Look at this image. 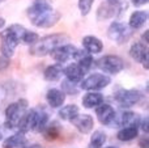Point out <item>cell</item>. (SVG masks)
I'll return each mask as SVG.
<instances>
[{"mask_svg":"<svg viewBox=\"0 0 149 148\" xmlns=\"http://www.w3.org/2000/svg\"><path fill=\"white\" fill-rule=\"evenodd\" d=\"M30 22L37 28L49 29L55 26L60 20V13L51 7V4L43 0V1H34L30 7L26 9Z\"/></svg>","mask_w":149,"mask_h":148,"instance_id":"1","label":"cell"},{"mask_svg":"<svg viewBox=\"0 0 149 148\" xmlns=\"http://www.w3.org/2000/svg\"><path fill=\"white\" fill-rule=\"evenodd\" d=\"M28 29L22 25L13 24L9 28L0 31V52L3 57L12 58L15 54V50L21 43L24 34Z\"/></svg>","mask_w":149,"mask_h":148,"instance_id":"2","label":"cell"},{"mask_svg":"<svg viewBox=\"0 0 149 148\" xmlns=\"http://www.w3.org/2000/svg\"><path fill=\"white\" fill-rule=\"evenodd\" d=\"M68 41H70V37L65 36V34H50V36H46L43 38H39L36 43L31 45L29 52H30V55H34V57H46L54 49L59 47L60 45H64Z\"/></svg>","mask_w":149,"mask_h":148,"instance_id":"3","label":"cell"},{"mask_svg":"<svg viewBox=\"0 0 149 148\" xmlns=\"http://www.w3.org/2000/svg\"><path fill=\"white\" fill-rule=\"evenodd\" d=\"M29 108V102L25 98H20L18 101L12 102L5 108L4 117H5V127L7 128H17V125L20 122V119L22 118V115L26 113Z\"/></svg>","mask_w":149,"mask_h":148,"instance_id":"4","label":"cell"},{"mask_svg":"<svg viewBox=\"0 0 149 148\" xmlns=\"http://www.w3.org/2000/svg\"><path fill=\"white\" fill-rule=\"evenodd\" d=\"M134 34V30L127 24L120 21H114L107 28V37L113 42L118 45H124L130 41V38Z\"/></svg>","mask_w":149,"mask_h":148,"instance_id":"5","label":"cell"},{"mask_svg":"<svg viewBox=\"0 0 149 148\" xmlns=\"http://www.w3.org/2000/svg\"><path fill=\"white\" fill-rule=\"evenodd\" d=\"M95 66L109 75H118L124 70V60L118 55H105L95 62Z\"/></svg>","mask_w":149,"mask_h":148,"instance_id":"6","label":"cell"},{"mask_svg":"<svg viewBox=\"0 0 149 148\" xmlns=\"http://www.w3.org/2000/svg\"><path fill=\"white\" fill-rule=\"evenodd\" d=\"M110 83H111L110 76H107L106 73L94 72L80 81V88L88 92H95V91H101V89L106 88Z\"/></svg>","mask_w":149,"mask_h":148,"instance_id":"7","label":"cell"},{"mask_svg":"<svg viewBox=\"0 0 149 148\" xmlns=\"http://www.w3.org/2000/svg\"><path fill=\"white\" fill-rule=\"evenodd\" d=\"M141 100V93L137 89H118L114 93V101L120 108H132L137 105Z\"/></svg>","mask_w":149,"mask_h":148,"instance_id":"8","label":"cell"},{"mask_svg":"<svg viewBox=\"0 0 149 148\" xmlns=\"http://www.w3.org/2000/svg\"><path fill=\"white\" fill-rule=\"evenodd\" d=\"M127 5L123 4L120 1L118 3H110V1H105L98 7L97 9V20L98 21H105L109 18H114L116 16H120L123 12H126Z\"/></svg>","mask_w":149,"mask_h":148,"instance_id":"9","label":"cell"},{"mask_svg":"<svg viewBox=\"0 0 149 148\" xmlns=\"http://www.w3.org/2000/svg\"><path fill=\"white\" fill-rule=\"evenodd\" d=\"M77 47L73 46V45L71 43H64V45H60L59 47H56V49H54L51 52H50V55H51V58L55 60L56 63H60V64H63V63L68 62V60L73 59L76 58V54H77Z\"/></svg>","mask_w":149,"mask_h":148,"instance_id":"10","label":"cell"},{"mask_svg":"<svg viewBox=\"0 0 149 148\" xmlns=\"http://www.w3.org/2000/svg\"><path fill=\"white\" fill-rule=\"evenodd\" d=\"M130 55L134 60L137 63L143 64L145 70H148V63H149V51H148V45L144 42H135L132 46L130 47Z\"/></svg>","mask_w":149,"mask_h":148,"instance_id":"11","label":"cell"},{"mask_svg":"<svg viewBox=\"0 0 149 148\" xmlns=\"http://www.w3.org/2000/svg\"><path fill=\"white\" fill-rule=\"evenodd\" d=\"M140 119L139 114L130 110H124L122 113H116L114 122L111 125V127H126V126H131V125H140Z\"/></svg>","mask_w":149,"mask_h":148,"instance_id":"12","label":"cell"},{"mask_svg":"<svg viewBox=\"0 0 149 148\" xmlns=\"http://www.w3.org/2000/svg\"><path fill=\"white\" fill-rule=\"evenodd\" d=\"M115 109H114L111 105L109 104H101L95 108V115H97L98 121H100L101 125L107 126V127H111L114 122V118H115Z\"/></svg>","mask_w":149,"mask_h":148,"instance_id":"13","label":"cell"},{"mask_svg":"<svg viewBox=\"0 0 149 148\" xmlns=\"http://www.w3.org/2000/svg\"><path fill=\"white\" fill-rule=\"evenodd\" d=\"M71 123L81 134H89L94 127V119L90 114H79Z\"/></svg>","mask_w":149,"mask_h":148,"instance_id":"14","label":"cell"},{"mask_svg":"<svg viewBox=\"0 0 149 148\" xmlns=\"http://www.w3.org/2000/svg\"><path fill=\"white\" fill-rule=\"evenodd\" d=\"M63 75H65V79L71 83L74 84H80V81L84 79L85 76V71L80 67L77 63H71L63 71Z\"/></svg>","mask_w":149,"mask_h":148,"instance_id":"15","label":"cell"},{"mask_svg":"<svg viewBox=\"0 0 149 148\" xmlns=\"http://www.w3.org/2000/svg\"><path fill=\"white\" fill-rule=\"evenodd\" d=\"M46 101H47V104L51 108H54V109L62 108L63 104L65 102V93L62 89L51 88V89H49L46 93Z\"/></svg>","mask_w":149,"mask_h":148,"instance_id":"16","label":"cell"},{"mask_svg":"<svg viewBox=\"0 0 149 148\" xmlns=\"http://www.w3.org/2000/svg\"><path fill=\"white\" fill-rule=\"evenodd\" d=\"M82 46H84L85 51L89 52L90 55L100 54L103 50V43L101 42L100 38H97L94 36H85L82 38Z\"/></svg>","mask_w":149,"mask_h":148,"instance_id":"17","label":"cell"},{"mask_svg":"<svg viewBox=\"0 0 149 148\" xmlns=\"http://www.w3.org/2000/svg\"><path fill=\"white\" fill-rule=\"evenodd\" d=\"M34 118H36V108L34 109H30V110H26V113L22 115V118L20 119L17 125V128L18 131L21 133L26 134L29 131H33L34 128Z\"/></svg>","mask_w":149,"mask_h":148,"instance_id":"18","label":"cell"},{"mask_svg":"<svg viewBox=\"0 0 149 148\" xmlns=\"http://www.w3.org/2000/svg\"><path fill=\"white\" fill-rule=\"evenodd\" d=\"M26 144H28V139H26L25 134L21 133V131H17L16 134L8 136L3 142V148H22Z\"/></svg>","mask_w":149,"mask_h":148,"instance_id":"19","label":"cell"},{"mask_svg":"<svg viewBox=\"0 0 149 148\" xmlns=\"http://www.w3.org/2000/svg\"><path fill=\"white\" fill-rule=\"evenodd\" d=\"M63 71H64L63 64L55 63V64L49 66V67L43 71V77H45V80L50 81V83H54V81H58L62 79Z\"/></svg>","mask_w":149,"mask_h":148,"instance_id":"20","label":"cell"},{"mask_svg":"<svg viewBox=\"0 0 149 148\" xmlns=\"http://www.w3.org/2000/svg\"><path fill=\"white\" fill-rule=\"evenodd\" d=\"M148 21V12L147 10H135L131 16H130L128 20V26L132 30H136L140 29L147 24Z\"/></svg>","mask_w":149,"mask_h":148,"instance_id":"21","label":"cell"},{"mask_svg":"<svg viewBox=\"0 0 149 148\" xmlns=\"http://www.w3.org/2000/svg\"><path fill=\"white\" fill-rule=\"evenodd\" d=\"M105 100L103 94H101L100 92H88L84 97H82V106L85 109H93L97 108L98 105H101Z\"/></svg>","mask_w":149,"mask_h":148,"instance_id":"22","label":"cell"},{"mask_svg":"<svg viewBox=\"0 0 149 148\" xmlns=\"http://www.w3.org/2000/svg\"><path fill=\"white\" fill-rule=\"evenodd\" d=\"M79 114H80V108L74 104L62 106L59 109V112H58L59 118L62 121H65V122H72V119H74Z\"/></svg>","mask_w":149,"mask_h":148,"instance_id":"23","label":"cell"},{"mask_svg":"<svg viewBox=\"0 0 149 148\" xmlns=\"http://www.w3.org/2000/svg\"><path fill=\"white\" fill-rule=\"evenodd\" d=\"M137 136H139V126L136 125L122 127V130H119L118 134H116V138L120 142H131L134 139H136Z\"/></svg>","mask_w":149,"mask_h":148,"instance_id":"24","label":"cell"},{"mask_svg":"<svg viewBox=\"0 0 149 148\" xmlns=\"http://www.w3.org/2000/svg\"><path fill=\"white\" fill-rule=\"evenodd\" d=\"M49 123V114L41 108H36V118H34V128L36 133H42Z\"/></svg>","mask_w":149,"mask_h":148,"instance_id":"25","label":"cell"},{"mask_svg":"<svg viewBox=\"0 0 149 148\" xmlns=\"http://www.w3.org/2000/svg\"><path fill=\"white\" fill-rule=\"evenodd\" d=\"M42 134H43V138L46 139V140H49V142L56 140L60 136V126L58 125L56 122L47 123V126L43 128Z\"/></svg>","mask_w":149,"mask_h":148,"instance_id":"26","label":"cell"},{"mask_svg":"<svg viewBox=\"0 0 149 148\" xmlns=\"http://www.w3.org/2000/svg\"><path fill=\"white\" fill-rule=\"evenodd\" d=\"M107 140V135L102 130H95L90 136V147L92 148H102Z\"/></svg>","mask_w":149,"mask_h":148,"instance_id":"27","label":"cell"},{"mask_svg":"<svg viewBox=\"0 0 149 148\" xmlns=\"http://www.w3.org/2000/svg\"><path fill=\"white\" fill-rule=\"evenodd\" d=\"M94 4V0H77V7L82 16H88L92 10V7Z\"/></svg>","mask_w":149,"mask_h":148,"instance_id":"28","label":"cell"},{"mask_svg":"<svg viewBox=\"0 0 149 148\" xmlns=\"http://www.w3.org/2000/svg\"><path fill=\"white\" fill-rule=\"evenodd\" d=\"M38 39H39V36L36 33V31L26 30L25 34H24V37H22V39H21V43L31 46V45H34L37 41H38Z\"/></svg>","mask_w":149,"mask_h":148,"instance_id":"29","label":"cell"},{"mask_svg":"<svg viewBox=\"0 0 149 148\" xmlns=\"http://www.w3.org/2000/svg\"><path fill=\"white\" fill-rule=\"evenodd\" d=\"M74 85H76L74 83H71V81H68L67 79H65V80L62 81V91L64 92L65 94H72V96H74V94H77V92H79V89Z\"/></svg>","mask_w":149,"mask_h":148,"instance_id":"30","label":"cell"},{"mask_svg":"<svg viewBox=\"0 0 149 148\" xmlns=\"http://www.w3.org/2000/svg\"><path fill=\"white\" fill-rule=\"evenodd\" d=\"M10 64V58L0 55V71H5Z\"/></svg>","mask_w":149,"mask_h":148,"instance_id":"31","label":"cell"},{"mask_svg":"<svg viewBox=\"0 0 149 148\" xmlns=\"http://www.w3.org/2000/svg\"><path fill=\"white\" fill-rule=\"evenodd\" d=\"M140 128L143 130V133L145 134V135H148V115H145L144 118H141L140 119Z\"/></svg>","mask_w":149,"mask_h":148,"instance_id":"32","label":"cell"},{"mask_svg":"<svg viewBox=\"0 0 149 148\" xmlns=\"http://www.w3.org/2000/svg\"><path fill=\"white\" fill-rule=\"evenodd\" d=\"M139 147L140 148H149V140H148V135H144L139 139Z\"/></svg>","mask_w":149,"mask_h":148,"instance_id":"33","label":"cell"},{"mask_svg":"<svg viewBox=\"0 0 149 148\" xmlns=\"http://www.w3.org/2000/svg\"><path fill=\"white\" fill-rule=\"evenodd\" d=\"M149 0H131V4L134 7H143V5L148 4Z\"/></svg>","mask_w":149,"mask_h":148,"instance_id":"34","label":"cell"},{"mask_svg":"<svg viewBox=\"0 0 149 148\" xmlns=\"http://www.w3.org/2000/svg\"><path fill=\"white\" fill-rule=\"evenodd\" d=\"M148 31H149V30H145L144 33L141 34V38H143L141 42H144L145 45H148V42H149V39H148Z\"/></svg>","mask_w":149,"mask_h":148,"instance_id":"35","label":"cell"},{"mask_svg":"<svg viewBox=\"0 0 149 148\" xmlns=\"http://www.w3.org/2000/svg\"><path fill=\"white\" fill-rule=\"evenodd\" d=\"M22 148H42V146H39V144H30V146H24Z\"/></svg>","mask_w":149,"mask_h":148,"instance_id":"36","label":"cell"},{"mask_svg":"<svg viewBox=\"0 0 149 148\" xmlns=\"http://www.w3.org/2000/svg\"><path fill=\"white\" fill-rule=\"evenodd\" d=\"M4 25H5V20L3 17H0V29L4 28Z\"/></svg>","mask_w":149,"mask_h":148,"instance_id":"37","label":"cell"},{"mask_svg":"<svg viewBox=\"0 0 149 148\" xmlns=\"http://www.w3.org/2000/svg\"><path fill=\"white\" fill-rule=\"evenodd\" d=\"M106 1H110V3H118V1H120V0H106Z\"/></svg>","mask_w":149,"mask_h":148,"instance_id":"38","label":"cell"},{"mask_svg":"<svg viewBox=\"0 0 149 148\" xmlns=\"http://www.w3.org/2000/svg\"><path fill=\"white\" fill-rule=\"evenodd\" d=\"M105 148H118V147H115V146H109V147H105Z\"/></svg>","mask_w":149,"mask_h":148,"instance_id":"39","label":"cell"},{"mask_svg":"<svg viewBox=\"0 0 149 148\" xmlns=\"http://www.w3.org/2000/svg\"><path fill=\"white\" fill-rule=\"evenodd\" d=\"M1 139H3V134L0 133V142H1Z\"/></svg>","mask_w":149,"mask_h":148,"instance_id":"40","label":"cell"},{"mask_svg":"<svg viewBox=\"0 0 149 148\" xmlns=\"http://www.w3.org/2000/svg\"><path fill=\"white\" fill-rule=\"evenodd\" d=\"M34 1H43V0H34Z\"/></svg>","mask_w":149,"mask_h":148,"instance_id":"41","label":"cell"},{"mask_svg":"<svg viewBox=\"0 0 149 148\" xmlns=\"http://www.w3.org/2000/svg\"><path fill=\"white\" fill-rule=\"evenodd\" d=\"M1 1H3V0H0V3H1Z\"/></svg>","mask_w":149,"mask_h":148,"instance_id":"42","label":"cell"}]
</instances>
